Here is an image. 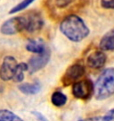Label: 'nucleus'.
<instances>
[{
  "mask_svg": "<svg viewBox=\"0 0 114 121\" xmlns=\"http://www.w3.org/2000/svg\"><path fill=\"white\" fill-rule=\"evenodd\" d=\"M25 29V19L24 16L13 17L4 22L0 31L4 35H13Z\"/></svg>",
  "mask_w": 114,
  "mask_h": 121,
  "instance_id": "obj_3",
  "label": "nucleus"
},
{
  "mask_svg": "<svg viewBox=\"0 0 114 121\" xmlns=\"http://www.w3.org/2000/svg\"><path fill=\"white\" fill-rule=\"evenodd\" d=\"M101 4L103 8L114 9V0H101Z\"/></svg>",
  "mask_w": 114,
  "mask_h": 121,
  "instance_id": "obj_18",
  "label": "nucleus"
},
{
  "mask_svg": "<svg viewBox=\"0 0 114 121\" xmlns=\"http://www.w3.org/2000/svg\"><path fill=\"white\" fill-rule=\"evenodd\" d=\"M94 91V85L92 82L86 79L82 80L80 82H74L72 86V93L78 99H89Z\"/></svg>",
  "mask_w": 114,
  "mask_h": 121,
  "instance_id": "obj_4",
  "label": "nucleus"
},
{
  "mask_svg": "<svg viewBox=\"0 0 114 121\" xmlns=\"http://www.w3.org/2000/svg\"><path fill=\"white\" fill-rule=\"evenodd\" d=\"M34 114H35V115H37V116L38 117V118H39V119H43V120H46V118H45V117H43V116H41L40 114H38V112H35Z\"/></svg>",
  "mask_w": 114,
  "mask_h": 121,
  "instance_id": "obj_20",
  "label": "nucleus"
},
{
  "mask_svg": "<svg viewBox=\"0 0 114 121\" xmlns=\"http://www.w3.org/2000/svg\"><path fill=\"white\" fill-rule=\"evenodd\" d=\"M13 121V120H21L20 117H18L14 113H13L7 109H1L0 110V121Z\"/></svg>",
  "mask_w": 114,
  "mask_h": 121,
  "instance_id": "obj_16",
  "label": "nucleus"
},
{
  "mask_svg": "<svg viewBox=\"0 0 114 121\" xmlns=\"http://www.w3.org/2000/svg\"><path fill=\"white\" fill-rule=\"evenodd\" d=\"M62 33L73 42H79L89 34L88 27L84 21L76 14H70L60 24Z\"/></svg>",
  "mask_w": 114,
  "mask_h": 121,
  "instance_id": "obj_1",
  "label": "nucleus"
},
{
  "mask_svg": "<svg viewBox=\"0 0 114 121\" xmlns=\"http://www.w3.org/2000/svg\"><path fill=\"white\" fill-rule=\"evenodd\" d=\"M78 0H47V6L53 12L63 11L69 9L71 5H74Z\"/></svg>",
  "mask_w": 114,
  "mask_h": 121,
  "instance_id": "obj_10",
  "label": "nucleus"
},
{
  "mask_svg": "<svg viewBox=\"0 0 114 121\" xmlns=\"http://www.w3.org/2000/svg\"><path fill=\"white\" fill-rule=\"evenodd\" d=\"M85 72H86L85 67L79 64H76V65L70 66L63 76V79H62L63 83L66 86L76 82L77 80H79L80 77H82L84 75Z\"/></svg>",
  "mask_w": 114,
  "mask_h": 121,
  "instance_id": "obj_6",
  "label": "nucleus"
},
{
  "mask_svg": "<svg viewBox=\"0 0 114 121\" xmlns=\"http://www.w3.org/2000/svg\"><path fill=\"white\" fill-rule=\"evenodd\" d=\"M106 56L103 52L94 51L90 54L87 57V65L94 69H99L105 65Z\"/></svg>",
  "mask_w": 114,
  "mask_h": 121,
  "instance_id": "obj_9",
  "label": "nucleus"
},
{
  "mask_svg": "<svg viewBox=\"0 0 114 121\" xmlns=\"http://www.w3.org/2000/svg\"><path fill=\"white\" fill-rule=\"evenodd\" d=\"M114 94V68H107L100 74L94 85L97 99H104Z\"/></svg>",
  "mask_w": 114,
  "mask_h": 121,
  "instance_id": "obj_2",
  "label": "nucleus"
},
{
  "mask_svg": "<svg viewBox=\"0 0 114 121\" xmlns=\"http://www.w3.org/2000/svg\"><path fill=\"white\" fill-rule=\"evenodd\" d=\"M16 59L11 56H7L4 58L3 64L0 67V78L3 81H10L13 79L15 69L17 67Z\"/></svg>",
  "mask_w": 114,
  "mask_h": 121,
  "instance_id": "obj_5",
  "label": "nucleus"
},
{
  "mask_svg": "<svg viewBox=\"0 0 114 121\" xmlns=\"http://www.w3.org/2000/svg\"><path fill=\"white\" fill-rule=\"evenodd\" d=\"M26 49L35 54H39L45 51L46 48L42 39H30L26 45Z\"/></svg>",
  "mask_w": 114,
  "mask_h": 121,
  "instance_id": "obj_12",
  "label": "nucleus"
},
{
  "mask_svg": "<svg viewBox=\"0 0 114 121\" xmlns=\"http://www.w3.org/2000/svg\"><path fill=\"white\" fill-rule=\"evenodd\" d=\"M28 69H29V66L24 62L17 65L14 74H13V81L15 82H21L24 79V73H25V71H27Z\"/></svg>",
  "mask_w": 114,
  "mask_h": 121,
  "instance_id": "obj_14",
  "label": "nucleus"
},
{
  "mask_svg": "<svg viewBox=\"0 0 114 121\" xmlns=\"http://www.w3.org/2000/svg\"><path fill=\"white\" fill-rule=\"evenodd\" d=\"M25 19V29L29 32H34L42 28L44 22L43 18L38 13L30 12L27 15H24Z\"/></svg>",
  "mask_w": 114,
  "mask_h": 121,
  "instance_id": "obj_8",
  "label": "nucleus"
},
{
  "mask_svg": "<svg viewBox=\"0 0 114 121\" xmlns=\"http://www.w3.org/2000/svg\"><path fill=\"white\" fill-rule=\"evenodd\" d=\"M19 90L24 94L33 95L39 92L41 90V86L39 83H23L19 86Z\"/></svg>",
  "mask_w": 114,
  "mask_h": 121,
  "instance_id": "obj_13",
  "label": "nucleus"
},
{
  "mask_svg": "<svg viewBox=\"0 0 114 121\" xmlns=\"http://www.w3.org/2000/svg\"><path fill=\"white\" fill-rule=\"evenodd\" d=\"M52 103L56 107H62L67 101V96L61 91H55L51 98Z\"/></svg>",
  "mask_w": 114,
  "mask_h": 121,
  "instance_id": "obj_15",
  "label": "nucleus"
},
{
  "mask_svg": "<svg viewBox=\"0 0 114 121\" xmlns=\"http://www.w3.org/2000/svg\"><path fill=\"white\" fill-rule=\"evenodd\" d=\"M102 120H114V109H111L104 117H101Z\"/></svg>",
  "mask_w": 114,
  "mask_h": 121,
  "instance_id": "obj_19",
  "label": "nucleus"
},
{
  "mask_svg": "<svg viewBox=\"0 0 114 121\" xmlns=\"http://www.w3.org/2000/svg\"><path fill=\"white\" fill-rule=\"evenodd\" d=\"M49 59H50V51L48 49H45V51L39 53L38 56H34L33 57H31L28 64L30 73H35L43 68L48 63Z\"/></svg>",
  "mask_w": 114,
  "mask_h": 121,
  "instance_id": "obj_7",
  "label": "nucleus"
},
{
  "mask_svg": "<svg viewBox=\"0 0 114 121\" xmlns=\"http://www.w3.org/2000/svg\"><path fill=\"white\" fill-rule=\"evenodd\" d=\"M100 48L102 50H113L114 49V28L109 30L100 41Z\"/></svg>",
  "mask_w": 114,
  "mask_h": 121,
  "instance_id": "obj_11",
  "label": "nucleus"
},
{
  "mask_svg": "<svg viewBox=\"0 0 114 121\" xmlns=\"http://www.w3.org/2000/svg\"><path fill=\"white\" fill-rule=\"evenodd\" d=\"M35 0H23V1H21V3H19L18 4H16L14 7L10 10V12L9 13H18V12H21L22 10H24L26 9L30 4H32Z\"/></svg>",
  "mask_w": 114,
  "mask_h": 121,
  "instance_id": "obj_17",
  "label": "nucleus"
}]
</instances>
